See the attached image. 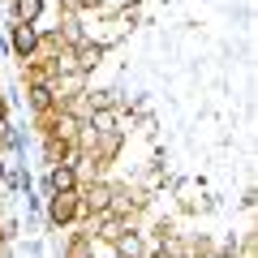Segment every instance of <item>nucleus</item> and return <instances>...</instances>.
<instances>
[{
	"label": "nucleus",
	"instance_id": "obj_1",
	"mask_svg": "<svg viewBox=\"0 0 258 258\" xmlns=\"http://www.w3.org/2000/svg\"><path fill=\"white\" fill-rule=\"evenodd\" d=\"M13 47H18L22 56H26V52H35V26H30V22H22V26L13 30Z\"/></svg>",
	"mask_w": 258,
	"mask_h": 258
},
{
	"label": "nucleus",
	"instance_id": "obj_2",
	"mask_svg": "<svg viewBox=\"0 0 258 258\" xmlns=\"http://www.w3.org/2000/svg\"><path fill=\"white\" fill-rule=\"evenodd\" d=\"M39 9H43V0H18V18L22 22H35Z\"/></svg>",
	"mask_w": 258,
	"mask_h": 258
},
{
	"label": "nucleus",
	"instance_id": "obj_3",
	"mask_svg": "<svg viewBox=\"0 0 258 258\" xmlns=\"http://www.w3.org/2000/svg\"><path fill=\"white\" fill-rule=\"evenodd\" d=\"M69 185H74V172H69V168H56L52 172V189L60 194V189H69Z\"/></svg>",
	"mask_w": 258,
	"mask_h": 258
},
{
	"label": "nucleus",
	"instance_id": "obj_4",
	"mask_svg": "<svg viewBox=\"0 0 258 258\" xmlns=\"http://www.w3.org/2000/svg\"><path fill=\"white\" fill-rule=\"evenodd\" d=\"M0 116H5V103H0Z\"/></svg>",
	"mask_w": 258,
	"mask_h": 258
}]
</instances>
